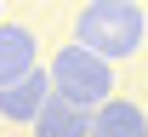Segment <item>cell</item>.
Wrapping results in <instances>:
<instances>
[{
  "label": "cell",
  "instance_id": "7a4b0ae2",
  "mask_svg": "<svg viewBox=\"0 0 148 137\" xmlns=\"http://www.w3.org/2000/svg\"><path fill=\"white\" fill-rule=\"evenodd\" d=\"M46 74H51V97L80 114H97L103 103H114V63H103L86 46H63Z\"/></svg>",
  "mask_w": 148,
  "mask_h": 137
},
{
  "label": "cell",
  "instance_id": "277c9868",
  "mask_svg": "<svg viewBox=\"0 0 148 137\" xmlns=\"http://www.w3.org/2000/svg\"><path fill=\"white\" fill-rule=\"evenodd\" d=\"M46 103H51V74L34 69V74H23L17 86H6L0 92V120H17V126H34L46 114Z\"/></svg>",
  "mask_w": 148,
  "mask_h": 137
},
{
  "label": "cell",
  "instance_id": "8992f818",
  "mask_svg": "<svg viewBox=\"0 0 148 137\" xmlns=\"http://www.w3.org/2000/svg\"><path fill=\"white\" fill-rule=\"evenodd\" d=\"M34 137H91V114H80L69 103H46V114L34 120Z\"/></svg>",
  "mask_w": 148,
  "mask_h": 137
},
{
  "label": "cell",
  "instance_id": "5b68a950",
  "mask_svg": "<svg viewBox=\"0 0 148 137\" xmlns=\"http://www.w3.org/2000/svg\"><path fill=\"white\" fill-rule=\"evenodd\" d=\"M91 137H148V114H143V103H131V97L103 103V109L91 114Z\"/></svg>",
  "mask_w": 148,
  "mask_h": 137
},
{
  "label": "cell",
  "instance_id": "3957f363",
  "mask_svg": "<svg viewBox=\"0 0 148 137\" xmlns=\"http://www.w3.org/2000/svg\"><path fill=\"white\" fill-rule=\"evenodd\" d=\"M34 69H40V40H34V29L0 23V92L17 86L23 74H34Z\"/></svg>",
  "mask_w": 148,
  "mask_h": 137
},
{
  "label": "cell",
  "instance_id": "52a82bcc",
  "mask_svg": "<svg viewBox=\"0 0 148 137\" xmlns=\"http://www.w3.org/2000/svg\"><path fill=\"white\" fill-rule=\"evenodd\" d=\"M0 23H6V12H0Z\"/></svg>",
  "mask_w": 148,
  "mask_h": 137
},
{
  "label": "cell",
  "instance_id": "6da1fadb",
  "mask_svg": "<svg viewBox=\"0 0 148 137\" xmlns=\"http://www.w3.org/2000/svg\"><path fill=\"white\" fill-rule=\"evenodd\" d=\"M148 34V17L143 6H131V0H91V6H80V17H74V40L97 52L103 63H125L137 57V46Z\"/></svg>",
  "mask_w": 148,
  "mask_h": 137
}]
</instances>
